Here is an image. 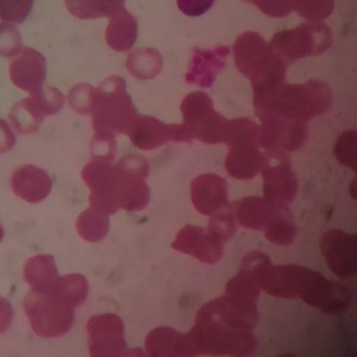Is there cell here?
Instances as JSON below:
<instances>
[{
  "label": "cell",
  "instance_id": "cell-3",
  "mask_svg": "<svg viewBox=\"0 0 357 357\" xmlns=\"http://www.w3.org/2000/svg\"><path fill=\"white\" fill-rule=\"evenodd\" d=\"M234 55L238 70L252 82L254 94L284 84L289 65L274 53L260 33H242L234 45Z\"/></svg>",
  "mask_w": 357,
  "mask_h": 357
},
{
  "label": "cell",
  "instance_id": "cell-38",
  "mask_svg": "<svg viewBox=\"0 0 357 357\" xmlns=\"http://www.w3.org/2000/svg\"><path fill=\"white\" fill-rule=\"evenodd\" d=\"M22 38L13 25L1 23V55L4 57L17 56L21 53Z\"/></svg>",
  "mask_w": 357,
  "mask_h": 357
},
{
  "label": "cell",
  "instance_id": "cell-27",
  "mask_svg": "<svg viewBox=\"0 0 357 357\" xmlns=\"http://www.w3.org/2000/svg\"><path fill=\"white\" fill-rule=\"evenodd\" d=\"M137 33L136 18L126 11L124 4L110 17L106 29V42L116 52H128L135 45Z\"/></svg>",
  "mask_w": 357,
  "mask_h": 357
},
{
  "label": "cell",
  "instance_id": "cell-19",
  "mask_svg": "<svg viewBox=\"0 0 357 357\" xmlns=\"http://www.w3.org/2000/svg\"><path fill=\"white\" fill-rule=\"evenodd\" d=\"M174 250L191 255L205 264H215L222 259L223 242L205 230L204 227H183L172 243Z\"/></svg>",
  "mask_w": 357,
  "mask_h": 357
},
{
  "label": "cell",
  "instance_id": "cell-31",
  "mask_svg": "<svg viewBox=\"0 0 357 357\" xmlns=\"http://www.w3.org/2000/svg\"><path fill=\"white\" fill-rule=\"evenodd\" d=\"M110 227L109 215L89 207L82 212L77 220V234L87 242H99L104 240Z\"/></svg>",
  "mask_w": 357,
  "mask_h": 357
},
{
  "label": "cell",
  "instance_id": "cell-35",
  "mask_svg": "<svg viewBox=\"0 0 357 357\" xmlns=\"http://www.w3.org/2000/svg\"><path fill=\"white\" fill-rule=\"evenodd\" d=\"M333 154L338 162L343 166L357 172V132L356 130H348L337 138L333 148Z\"/></svg>",
  "mask_w": 357,
  "mask_h": 357
},
{
  "label": "cell",
  "instance_id": "cell-10",
  "mask_svg": "<svg viewBox=\"0 0 357 357\" xmlns=\"http://www.w3.org/2000/svg\"><path fill=\"white\" fill-rule=\"evenodd\" d=\"M65 104L63 94L52 86H45L40 92L30 94L13 105L8 116L17 134L30 135L38 130L43 119L60 112Z\"/></svg>",
  "mask_w": 357,
  "mask_h": 357
},
{
  "label": "cell",
  "instance_id": "cell-36",
  "mask_svg": "<svg viewBox=\"0 0 357 357\" xmlns=\"http://www.w3.org/2000/svg\"><path fill=\"white\" fill-rule=\"evenodd\" d=\"M91 156L92 160H104V161H114L116 155V135L110 132H94L91 141Z\"/></svg>",
  "mask_w": 357,
  "mask_h": 357
},
{
  "label": "cell",
  "instance_id": "cell-25",
  "mask_svg": "<svg viewBox=\"0 0 357 357\" xmlns=\"http://www.w3.org/2000/svg\"><path fill=\"white\" fill-rule=\"evenodd\" d=\"M264 235L271 243L289 247L296 241V229L289 204L273 202L272 213L264 225Z\"/></svg>",
  "mask_w": 357,
  "mask_h": 357
},
{
  "label": "cell",
  "instance_id": "cell-30",
  "mask_svg": "<svg viewBox=\"0 0 357 357\" xmlns=\"http://www.w3.org/2000/svg\"><path fill=\"white\" fill-rule=\"evenodd\" d=\"M126 67L137 79H154L162 70V55L154 48L137 49L128 55Z\"/></svg>",
  "mask_w": 357,
  "mask_h": 357
},
{
  "label": "cell",
  "instance_id": "cell-28",
  "mask_svg": "<svg viewBox=\"0 0 357 357\" xmlns=\"http://www.w3.org/2000/svg\"><path fill=\"white\" fill-rule=\"evenodd\" d=\"M59 278L55 260L52 255H37L26 261L24 279L33 291L49 293Z\"/></svg>",
  "mask_w": 357,
  "mask_h": 357
},
{
  "label": "cell",
  "instance_id": "cell-32",
  "mask_svg": "<svg viewBox=\"0 0 357 357\" xmlns=\"http://www.w3.org/2000/svg\"><path fill=\"white\" fill-rule=\"evenodd\" d=\"M69 13L74 17L89 20L106 16L110 18L118 8L124 5V1H79L67 0L65 3Z\"/></svg>",
  "mask_w": 357,
  "mask_h": 357
},
{
  "label": "cell",
  "instance_id": "cell-33",
  "mask_svg": "<svg viewBox=\"0 0 357 357\" xmlns=\"http://www.w3.org/2000/svg\"><path fill=\"white\" fill-rule=\"evenodd\" d=\"M207 230L222 242H227L237 231V223L230 205L215 212L208 220Z\"/></svg>",
  "mask_w": 357,
  "mask_h": 357
},
{
  "label": "cell",
  "instance_id": "cell-6",
  "mask_svg": "<svg viewBox=\"0 0 357 357\" xmlns=\"http://www.w3.org/2000/svg\"><path fill=\"white\" fill-rule=\"evenodd\" d=\"M137 116L123 77L112 75L99 85L92 122L94 132L128 135Z\"/></svg>",
  "mask_w": 357,
  "mask_h": 357
},
{
  "label": "cell",
  "instance_id": "cell-22",
  "mask_svg": "<svg viewBox=\"0 0 357 357\" xmlns=\"http://www.w3.org/2000/svg\"><path fill=\"white\" fill-rule=\"evenodd\" d=\"M230 54L229 47H218L212 50L195 48L187 70V82L202 87H211L225 66V57Z\"/></svg>",
  "mask_w": 357,
  "mask_h": 357
},
{
  "label": "cell",
  "instance_id": "cell-21",
  "mask_svg": "<svg viewBox=\"0 0 357 357\" xmlns=\"http://www.w3.org/2000/svg\"><path fill=\"white\" fill-rule=\"evenodd\" d=\"M192 203L204 215H212L227 204V183L217 174H202L191 183Z\"/></svg>",
  "mask_w": 357,
  "mask_h": 357
},
{
  "label": "cell",
  "instance_id": "cell-9",
  "mask_svg": "<svg viewBox=\"0 0 357 357\" xmlns=\"http://www.w3.org/2000/svg\"><path fill=\"white\" fill-rule=\"evenodd\" d=\"M183 124L191 131L193 138L205 144L223 142L227 130V118L213 107L211 97L205 92H192L181 104Z\"/></svg>",
  "mask_w": 357,
  "mask_h": 357
},
{
  "label": "cell",
  "instance_id": "cell-18",
  "mask_svg": "<svg viewBox=\"0 0 357 357\" xmlns=\"http://www.w3.org/2000/svg\"><path fill=\"white\" fill-rule=\"evenodd\" d=\"M260 146L264 151H296L304 146L309 128L306 123L294 122L284 118L261 117Z\"/></svg>",
  "mask_w": 357,
  "mask_h": 357
},
{
  "label": "cell",
  "instance_id": "cell-17",
  "mask_svg": "<svg viewBox=\"0 0 357 357\" xmlns=\"http://www.w3.org/2000/svg\"><path fill=\"white\" fill-rule=\"evenodd\" d=\"M321 252L335 275L347 279L357 272V236L331 229L321 238Z\"/></svg>",
  "mask_w": 357,
  "mask_h": 357
},
{
  "label": "cell",
  "instance_id": "cell-37",
  "mask_svg": "<svg viewBox=\"0 0 357 357\" xmlns=\"http://www.w3.org/2000/svg\"><path fill=\"white\" fill-rule=\"evenodd\" d=\"M335 1H293V10L310 22H321L333 13Z\"/></svg>",
  "mask_w": 357,
  "mask_h": 357
},
{
  "label": "cell",
  "instance_id": "cell-24",
  "mask_svg": "<svg viewBox=\"0 0 357 357\" xmlns=\"http://www.w3.org/2000/svg\"><path fill=\"white\" fill-rule=\"evenodd\" d=\"M146 349L151 356H192L187 333H180L172 328H158L148 333Z\"/></svg>",
  "mask_w": 357,
  "mask_h": 357
},
{
  "label": "cell",
  "instance_id": "cell-15",
  "mask_svg": "<svg viewBox=\"0 0 357 357\" xmlns=\"http://www.w3.org/2000/svg\"><path fill=\"white\" fill-rule=\"evenodd\" d=\"M89 354L94 357L134 355L128 351L124 338V324L112 313L94 316L87 323Z\"/></svg>",
  "mask_w": 357,
  "mask_h": 357
},
{
  "label": "cell",
  "instance_id": "cell-23",
  "mask_svg": "<svg viewBox=\"0 0 357 357\" xmlns=\"http://www.w3.org/2000/svg\"><path fill=\"white\" fill-rule=\"evenodd\" d=\"M11 187L17 197L28 203L36 204L48 197L52 191V180L41 168L26 165L13 173Z\"/></svg>",
  "mask_w": 357,
  "mask_h": 357
},
{
  "label": "cell",
  "instance_id": "cell-34",
  "mask_svg": "<svg viewBox=\"0 0 357 357\" xmlns=\"http://www.w3.org/2000/svg\"><path fill=\"white\" fill-rule=\"evenodd\" d=\"M97 89L89 84H77L70 89L68 93V102L74 111L79 114L93 116L96 107Z\"/></svg>",
  "mask_w": 357,
  "mask_h": 357
},
{
  "label": "cell",
  "instance_id": "cell-12",
  "mask_svg": "<svg viewBox=\"0 0 357 357\" xmlns=\"http://www.w3.org/2000/svg\"><path fill=\"white\" fill-rule=\"evenodd\" d=\"M82 178L91 190V207L106 215H114L119 210L117 195L121 174L116 165L104 160H92L84 167Z\"/></svg>",
  "mask_w": 357,
  "mask_h": 357
},
{
  "label": "cell",
  "instance_id": "cell-16",
  "mask_svg": "<svg viewBox=\"0 0 357 357\" xmlns=\"http://www.w3.org/2000/svg\"><path fill=\"white\" fill-rule=\"evenodd\" d=\"M131 143L141 151H153L168 142H191V131L185 124H166L156 118L139 116L128 132Z\"/></svg>",
  "mask_w": 357,
  "mask_h": 357
},
{
  "label": "cell",
  "instance_id": "cell-39",
  "mask_svg": "<svg viewBox=\"0 0 357 357\" xmlns=\"http://www.w3.org/2000/svg\"><path fill=\"white\" fill-rule=\"evenodd\" d=\"M33 1H1L3 23H22L28 16Z\"/></svg>",
  "mask_w": 357,
  "mask_h": 357
},
{
  "label": "cell",
  "instance_id": "cell-13",
  "mask_svg": "<svg viewBox=\"0 0 357 357\" xmlns=\"http://www.w3.org/2000/svg\"><path fill=\"white\" fill-rule=\"evenodd\" d=\"M197 317L236 331H252L260 319L255 301L236 298L227 293L202 306Z\"/></svg>",
  "mask_w": 357,
  "mask_h": 357
},
{
  "label": "cell",
  "instance_id": "cell-5",
  "mask_svg": "<svg viewBox=\"0 0 357 357\" xmlns=\"http://www.w3.org/2000/svg\"><path fill=\"white\" fill-rule=\"evenodd\" d=\"M187 337L192 356H249L257 347L252 331H236L199 317L195 318V326Z\"/></svg>",
  "mask_w": 357,
  "mask_h": 357
},
{
  "label": "cell",
  "instance_id": "cell-29",
  "mask_svg": "<svg viewBox=\"0 0 357 357\" xmlns=\"http://www.w3.org/2000/svg\"><path fill=\"white\" fill-rule=\"evenodd\" d=\"M89 282L82 274L59 276L54 282L52 293L59 301L70 307H77L85 303L89 296Z\"/></svg>",
  "mask_w": 357,
  "mask_h": 357
},
{
  "label": "cell",
  "instance_id": "cell-8",
  "mask_svg": "<svg viewBox=\"0 0 357 357\" xmlns=\"http://www.w3.org/2000/svg\"><path fill=\"white\" fill-rule=\"evenodd\" d=\"M24 311L33 333L42 338L63 336L74 325L73 307L63 304L52 293L31 289L25 296Z\"/></svg>",
  "mask_w": 357,
  "mask_h": 357
},
{
  "label": "cell",
  "instance_id": "cell-4",
  "mask_svg": "<svg viewBox=\"0 0 357 357\" xmlns=\"http://www.w3.org/2000/svg\"><path fill=\"white\" fill-rule=\"evenodd\" d=\"M223 143L229 146L225 168L232 178L250 180L260 173L264 153L260 146V126L248 118L227 123Z\"/></svg>",
  "mask_w": 357,
  "mask_h": 357
},
{
  "label": "cell",
  "instance_id": "cell-26",
  "mask_svg": "<svg viewBox=\"0 0 357 357\" xmlns=\"http://www.w3.org/2000/svg\"><path fill=\"white\" fill-rule=\"evenodd\" d=\"M236 223L241 227L264 231L269 215L272 213L273 202L259 197H247L230 204Z\"/></svg>",
  "mask_w": 357,
  "mask_h": 357
},
{
  "label": "cell",
  "instance_id": "cell-11",
  "mask_svg": "<svg viewBox=\"0 0 357 357\" xmlns=\"http://www.w3.org/2000/svg\"><path fill=\"white\" fill-rule=\"evenodd\" d=\"M121 181L118 188V206L129 212L142 211L151 202V190L146 178L149 175V165L146 158L129 155L116 163Z\"/></svg>",
  "mask_w": 357,
  "mask_h": 357
},
{
  "label": "cell",
  "instance_id": "cell-42",
  "mask_svg": "<svg viewBox=\"0 0 357 357\" xmlns=\"http://www.w3.org/2000/svg\"><path fill=\"white\" fill-rule=\"evenodd\" d=\"M350 192H351V197L353 199H356V180H354L351 186H350Z\"/></svg>",
  "mask_w": 357,
  "mask_h": 357
},
{
  "label": "cell",
  "instance_id": "cell-14",
  "mask_svg": "<svg viewBox=\"0 0 357 357\" xmlns=\"http://www.w3.org/2000/svg\"><path fill=\"white\" fill-rule=\"evenodd\" d=\"M261 169L264 178V198L271 202L289 204L296 199L298 178L293 172L291 158L286 151H268Z\"/></svg>",
  "mask_w": 357,
  "mask_h": 357
},
{
  "label": "cell",
  "instance_id": "cell-40",
  "mask_svg": "<svg viewBox=\"0 0 357 357\" xmlns=\"http://www.w3.org/2000/svg\"><path fill=\"white\" fill-rule=\"evenodd\" d=\"M262 13L271 17H284L294 11L293 1H252Z\"/></svg>",
  "mask_w": 357,
  "mask_h": 357
},
{
  "label": "cell",
  "instance_id": "cell-20",
  "mask_svg": "<svg viewBox=\"0 0 357 357\" xmlns=\"http://www.w3.org/2000/svg\"><path fill=\"white\" fill-rule=\"evenodd\" d=\"M47 60L40 52L24 47L10 66L11 82L30 94L40 92L45 86Z\"/></svg>",
  "mask_w": 357,
  "mask_h": 357
},
{
  "label": "cell",
  "instance_id": "cell-1",
  "mask_svg": "<svg viewBox=\"0 0 357 357\" xmlns=\"http://www.w3.org/2000/svg\"><path fill=\"white\" fill-rule=\"evenodd\" d=\"M261 289L281 299H301L321 312L341 316L351 306V292L321 273L298 264H268L261 275Z\"/></svg>",
  "mask_w": 357,
  "mask_h": 357
},
{
  "label": "cell",
  "instance_id": "cell-41",
  "mask_svg": "<svg viewBox=\"0 0 357 357\" xmlns=\"http://www.w3.org/2000/svg\"><path fill=\"white\" fill-rule=\"evenodd\" d=\"M202 4H203V1H178V5L183 13L186 15H191V16H197V15L204 13L203 10L197 8V6H200Z\"/></svg>",
  "mask_w": 357,
  "mask_h": 357
},
{
  "label": "cell",
  "instance_id": "cell-7",
  "mask_svg": "<svg viewBox=\"0 0 357 357\" xmlns=\"http://www.w3.org/2000/svg\"><path fill=\"white\" fill-rule=\"evenodd\" d=\"M331 29L321 22H309L291 30L275 33L269 43L274 53L287 65L306 56H317L331 48Z\"/></svg>",
  "mask_w": 357,
  "mask_h": 357
},
{
  "label": "cell",
  "instance_id": "cell-2",
  "mask_svg": "<svg viewBox=\"0 0 357 357\" xmlns=\"http://www.w3.org/2000/svg\"><path fill=\"white\" fill-rule=\"evenodd\" d=\"M333 100L329 85L314 79L304 84H281L264 93L254 94V109L259 118L271 116L307 124L329 110Z\"/></svg>",
  "mask_w": 357,
  "mask_h": 357
}]
</instances>
